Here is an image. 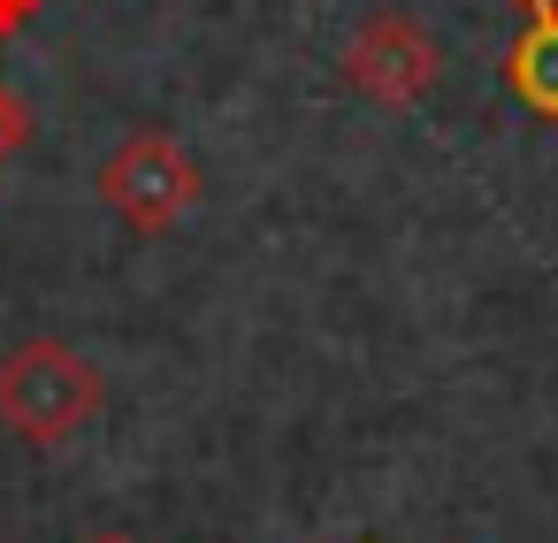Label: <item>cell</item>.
<instances>
[{
	"mask_svg": "<svg viewBox=\"0 0 558 543\" xmlns=\"http://www.w3.org/2000/svg\"><path fill=\"white\" fill-rule=\"evenodd\" d=\"M93 413H100V375H93L85 352L39 337V345H16L9 360H0V421H9L16 436L62 444Z\"/></svg>",
	"mask_w": 558,
	"mask_h": 543,
	"instance_id": "obj_1",
	"label": "cell"
},
{
	"mask_svg": "<svg viewBox=\"0 0 558 543\" xmlns=\"http://www.w3.org/2000/svg\"><path fill=\"white\" fill-rule=\"evenodd\" d=\"M100 200L123 215V222H138V230H169L192 200H199V161L184 154V146H169V138H123L108 161H100Z\"/></svg>",
	"mask_w": 558,
	"mask_h": 543,
	"instance_id": "obj_2",
	"label": "cell"
},
{
	"mask_svg": "<svg viewBox=\"0 0 558 543\" xmlns=\"http://www.w3.org/2000/svg\"><path fill=\"white\" fill-rule=\"evenodd\" d=\"M344 77H352L367 100L405 108V100H421V93L436 85V39H428V32H413L405 16H375V24L352 39Z\"/></svg>",
	"mask_w": 558,
	"mask_h": 543,
	"instance_id": "obj_3",
	"label": "cell"
},
{
	"mask_svg": "<svg viewBox=\"0 0 558 543\" xmlns=\"http://www.w3.org/2000/svg\"><path fill=\"white\" fill-rule=\"evenodd\" d=\"M505 77L535 116H558V24H527V39L512 47Z\"/></svg>",
	"mask_w": 558,
	"mask_h": 543,
	"instance_id": "obj_4",
	"label": "cell"
},
{
	"mask_svg": "<svg viewBox=\"0 0 558 543\" xmlns=\"http://www.w3.org/2000/svg\"><path fill=\"white\" fill-rule=\"evenodd\" d=\"M24 138H32V108H24L9 85H0V161H9V154H24Z\"/></svg>",
	"mask_w": 558,
	"mask_h": 543,
	"instance_id": "obj_5",
	"label": "cell"
},
{
	"mask_svg": "<svg viewBox=\"0 0 558 543\" xmlns=\"http://www.w3.org/2000/svg\"><path fill=\"white\" fill-rule=\"evenodd\" d=\"M39 16V0H0V32H24Z\"/></svg>",
	"mask_w": 558,
	"mask_h": 543,
	"instance_id": "obj_6",
	"label": "cell"
},
{
	"mask_svg": "<svg viewBox=\"0 0 558 543\" xmlns=\"http://www.w3.org/2000/svg\"><path fill=\"white\" fill-rule=\"evenodd\" d=\"M520 9H527L535 24H558V0H520Z\"/></svg>",
	"mask_w": 558,
	"mask_h": 543,
	"instance_id": "obj_7",
	"label": "cell"
},
{
	"mask_svg": "<svg viewBox=\"0 0 558 543\" xmlns=\"http://www.w3.org/2000/svg\"><path fill=\"white\" fill-rule=\"evenodd\" d=\"M93 543H138V535H93Z\"/></svg>",
	"mask_w": 558,
	"mask_h": 543,
	"instance_id": "obj_8",
	"label": "cell"
}]
</instances>
